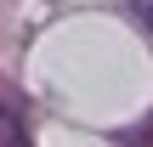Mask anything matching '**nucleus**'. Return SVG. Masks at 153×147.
<instances>
[{
    "instance_id": "obj_3",
    "label": "nucleus",
    "mask_w": 153,
    "mask_h": 147,
    "mask_svg": "<svg viewBox=\"0 0 153 147\" xmlns=\"http://www.w3.org/2000/svg\"><path fill=\"white\" fill-rule=\"evenodd\" d=\"M148 142H153V125H142L136 136H125V147H148Z\"/></svg>"
},
{
    "instance_id": "obj_1",
    "label": "nucleus",
    "mask_w": 153,
    "mask_h": 147,
    "mask_svg": "<svg viewBox=\"0 0 153 147\" xmlns=\"http://www.w3.org/2000/svg\"><path fill=\"white\" fill-rule=\"evenodd\" d=\"M0 147H34L28 142V125H23V108L11 96H0Z\"/></svg>"
},
{
    "instance_id": "obj_2",
    "label": "nucleus",
    "mask_w": 153,
    "mask_h": 147,
    "mask_svg": "<svg viewBox=\"0 0 153 147\" xmlns=\"http://www.w3.org/2000/svg\"><path fill=\"white\" fill-rule=\"evenodd\" d=\"M125 6H131V17H136V23L153 34V0H125Z\"/></svg>"
}]
</instances>
